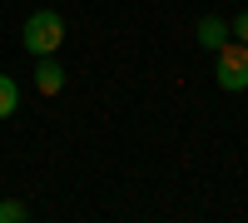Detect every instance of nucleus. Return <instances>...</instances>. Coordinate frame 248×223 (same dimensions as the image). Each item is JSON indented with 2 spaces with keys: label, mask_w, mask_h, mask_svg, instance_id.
Instances as JSON below:
<instances>
[{
  "label": "nucleus",
  "mask_w": 248,
  "mask_h": 223,
  "mask_svg": "<svg viewBox=\"0 0 248 223\" xmlns=\"http://www.w3.org/2000/svg\"><path fill=\"white\" fill-rule=\"evenodd\" d=\"M214 79H218V89H248V45L243 40H223V45L214 50Z\"/></svg>",
  "instance_id": "1"
},
{
  "label": "nucleus",
  "mask_w": 248,
  "mask_h": 223,
  "mask_svg": "<svg viewBox=\"0 0 248 223\" xmlns=\"http://www.w3.org/2000/svg\"><path fill=\"white\" fill-rule=\"evenodd\" d=\"M20 45H25L30 55H55L60 45H65V20H60L55 10H35L25 20V30H20Z\"/></svg>",
  "instance_id": "2"
},
{
  "label": "nucleus",
  "mask_w": 248,
  "mask_h": 223,
  "mask_svg": "<svg viewBox=\"0 0 248 223\" xmlns=\"http://www.w3.org/2000/svg\"><path fill=\"white\" fill-rule=\"evenodd\" d=\"M35 89L40 94H60L65 89V65L55 55H35Z\"/></svg>",
  "instance_id": "3"
},
{
  "label": "nucleus",
  "mask_w": 248,
  "mask_h": 223,
  "mask_svg": "<svg viewBox=\"0 0 248 223\" xmlns=\"http://www.w3.org/2000/svg\"><path fill=\"white\" fill-rule=\"evenodd\" d=\"M223 40H233V35H229V20H223V15H203V20H199V45H203V50H218Z\"/></svg>",
  "instance_id": "4"
},
{
  "label": "nucleus",
  "mask_w": 248,
  "mask_h": 223,
  "mask_svg": "<svg viewBox=\"0 0 248 223\" xmlns=\"http://www.w3.org/2000/svg\"><path fill=\"white\" fill-rule=\"evenodd\" d=\"M15 109H20V85L10 74H0V119H10Z\"/></svg>",
  "instance_id": "5"
},
{
  "label": "nucleus",
  "mask_w": 248,
  "mask_h": 223,
  "mask_svg": "<svg viewBox=\"0 0 248 223\" xmlns=\"http://www.w3.org/2000/svg\"><path fill=\"white\" fill-rule=\"evenodd\" d=\"M25 218H30L25 204H15V198H5V204H0V223H25Z\"/></svg>",
  "instance_id": "6"
},
{
  "label": "nucleus",
  "mask_w": 248,
  "mask_h": 223,
  "mask_svg": "<svg viewBox=\"0 0 248 223\" xmlns=\"http://www.w3.org/2000/svg\"><path fill=\"white\" fill-rule=\"evenodd\" d=\"M229 35H233V40H243V45H248V10H238V15L229 20Z\"/></svg>",
  "instance_id": "7"
}]
</instances>
